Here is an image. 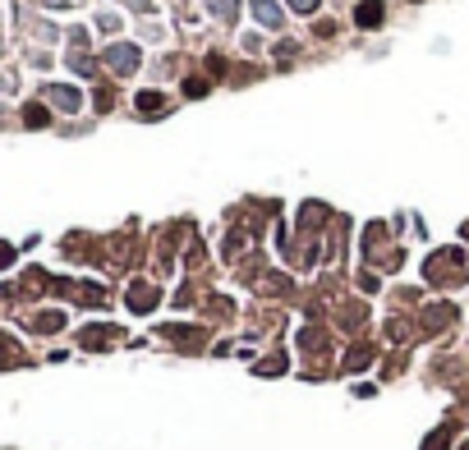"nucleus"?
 Listing matches in <instances>:
<instances>
[{
    "mask_svg": "<svg viewBox=\"0 0 469 450\" xmlns=\"http://www.w3.org/2000/svg\"><path fill=\"white\" fill-rule=\"evenodd\" d=\"M253 19H258L262 28H281V10H276L272 0H253Z\"/></svg>",
    "mask_w": 469,
    "mask_h": 450,
    "instance_id": "f257e3e1",
    "label": "nucleus"
},
{
    "mask_svg": "<svg viewBox=\"0 0 469 450\" xmlns=\"http://www.w3.org/2000/svg\"><path fill=\"white\" fill-rule=\"evenodd\" d=\"M110 65L120 69V74H129V69L138 65V51H134V46H115V51H110Z\"/></svg>",
    "mask_w": 469,
    "mask_h": 450,
    "instance_id": "f03ea898",
    "label": "nucleus"
},
{
    "mask_svg": "<svg viewBox=\"0 0 469 450\" xmlns=\"http://www.w3.org/2000/svg\"><path fill=\"white\" fill-rule=\"evenodd\" d=\"M377 23H382V5H377V0H363L359 5V28H377Z\"/></svg>",
    "mask_w": 469,
    "mask_h": 450,
    "instance_id": "7ed1b4c3",
    "label": "nucleus"
},
{
    "mask_svg": "<svg viewBox=\"0 0 469 450\" xmlns=\"http://www.w3.org/2000/svg\"><path fill=\"white\" fill-rule=\"evenodd\" d=\"M208 10L221 14V19H235V14H240V0H208Z\"/></svg>",
    "mask_w": 469,
    "mask_h": 450,
    "instance_id": "20e7f679",
    "label": "nucleus"
},
{
    "mask_svg": "<svg viewBox=\"0 0 469 450\" xmlns=\"http://www.w3.org/2000/svg\"><path fill=\"white\" fill-rule=\"evenodd\" d=\"M138 110H161V97H157V92H147V97H143V92H138Z\"/></svg>",
    "mask_w": 469,
    "mask_h": 450,
    "instance_id": "39448f33",
    "label": "nucleus"
},
{
    "mask_svg": "<svg viewBox=\"0 0 469 450\" xmlns=\"http://www.w3.org/2000/svg\"><path fill=\"white\" fill-rule=\"evenodd\" d=\"M290 5H295L299 14H313V10H317V0H290Z\"/></svg>",
    "mask_w": 469,
    "mask_h": 450,
    "instance_id": "423d86ee",
    "label": "nucleus"
}]
</instances>
